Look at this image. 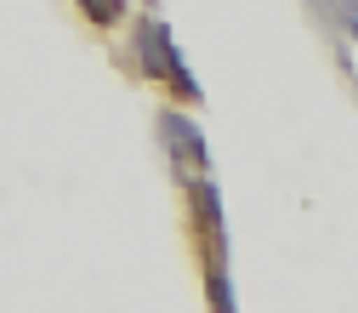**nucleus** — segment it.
<instances>
[{
	"mask_svg": "<svg viewBox=\"0 0 358 313\" xmlns=\"http://www.w3.org/2000/svg\"><path fill=\"white\" fill-rule=\"evenodd\" d=\"M143 63L159 74H171V85H176V92H182V97H199V85H194V74H188V63L182 57H176V46H171V29L165 23H148L143 29Z\"/></svg>",
	"mask_w": 358,
	"mask_h": 313,
	"instance_id": "1",
	"label": "nucleus"
},
{
	"mask_svg": "<svg viewBox=\"0 0 358 313\" xmlns=\"http://www.w3.org/2000/svg\"><path fill=\"white\" fill-rule=\"evenodd\" d=\"M165 137H171L176 148H188V154H194L199 165H210V154H205V143H199L194 131H188V120H182V114H171V120H165Z\"/></svg>",
	"mask_w": 358,
	"mask_h": 313,
	"instance_id": "2",
	"label": "nucleus"
},
{
	"mask_svg": "<svg viewBox=\"0 0 358 313\" xmlns=\"http://www.w3.org/2000/svg\"><path fill=\"white\" fill-rule=\"evenodd\" d=\"M341 23H347V34L358 40V0H341Z\"/></svg>",
	"mask_w": 358,
	"mask_h": 313,
	"instance_id": "3",
	"label": "nucleus"
}]
</instances>
